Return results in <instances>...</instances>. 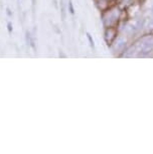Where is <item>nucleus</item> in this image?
<instances>
[{
    "label": "nucleus",
    "mask_w": 153,
    "mask_h": 154,
    "mask_svg": "<svg viewBox=\"0 0 153 154\" xmlns=\"http://www.w3.org/2000/svg\"><path fill=\"white\" fill-rule=\"evenodd\" d=\"M118 18H119V10L114 9L109 11V13L107 14V17H104V22H105V25L109 27L115 24L117 22Z\"/></svg>",
    "instance_id": "nucleus-1"
},
{
    "label": "nucleus",
    "mask_w": 153,
    "mask_h": 154,
    "mask_svg": "<svg viewBox=\"0 0 153 154\" xmlns=\"http://www.w3.org/2000/svg\"><path fill=\"white\" fill-rule=\"evenodd\" d=\"M117 37V29L115 27H112V26H109L107 27V29L105 31V40L107 42V45H112L115 39Z\"/></svg>",
    "instance_id": "nucleus-2"
},
{
    "label": "nucleus",
    "mask_w": 153,
    "mask_h": 154,
    "mask_svg": "<svg viewBox=\"0 0 153 154\" xmlns=\"http://www.w3.org/2000/svg\"><path fill=\"white\" fill-rule=\"evenodd\" d=\"M125 45H126V40L123 39V38H119L117 40V42L115 43L114 51H115V53H121V51H124Z\"/></svg>",
    "instance_id": "nucleus-3"
},
{
    "label": "nucleus",
    "mask_w": 153,
    "mask_h": 154,
    "mask_svg": "<svg viewBox=\"0 0 153 154\" xmlns=\"http://www.w3.org/2000/svg\"><path fill=\"white\" fill-rule=\"evenodd\" d=\"M25 39H26V43H27V45H29L33 49H36L35 42H34V37L31 35L29 31H26V33H25Z\"/></svg>",
    "instance_id": "nucleus-4"
},
{
    "label": "nucleus",
    "mask_w": 153,
    "mask_h": 154,
    "mask_svg": "<svg viewBox=\"0 0 153 154\" xmlns=\"http://www.w3.org/2000/svg\"><path fill=\"white\" fill-rule=\"evenodd\" d=\"M60 12H62V18L63 20L66 19V9H65V1L60 0Z\"/></svg>",
    "instance_id": "nucleus-5"
},
{
    "label": "nucleus",
    "mask_w": 153,
    "mask_h": 154,
    "mask_svg": "<svg viewBox=\"0 0 153 154\" xmlns=\"http://www.w3.org/2000/svg\"><path fill=\"white\" fill-rule=\"evenodd\" d=\"M87 37H88V39H89V42H90V45L92 46V48H95V42H94V39L92 38L91 34L89 33V32H87Z\"/></svg>",
    "instance_id": "nucleus-6"
},
{
    "label": "nucleus",
    "mask_w": 153,
    "mask_h": 154,
    "mask_svg": "<svg viewBox=\"0 0 153 154\" xmlns=\"http://www.w3.org/2000/svg\"><path fill=\"white\" fill-rule=\"evenodd\" d=\"M69 11H70V13L74 14L75 13V9H74V6H73V2H72V0H69Z\"/></svg>",
    "instance_id": "nucleus-7"
},
{
    "label": "nucleus",
    "mask_w": 153,
    "mask_h": 154,
    "mask_svg": "<svg viewBox=\"0 0 153 154\" xmlns=\"http://www.w3.org/2000/svg\"><path fill=\"white\" fill-rule=\"evenodd\" d=\"M7 29H8V32H12L13 27H12V23H11V22L7 23Z\"/></svg>",
    "instance_id": "nucleus-8"
},
{
    "label": "nucleus",
    "mask_w": 153,
    "mask_h": 154,
    "mask_svg": "<svg viewBox=\"0 0 153 154\" xmlns=\"http://www.w3.org/2000/svg\"><path fill=\"white\" fill-rule=\"evenodd\" d=\"M6 13H7V15L8 16H12V12H11V10L9 9V8H6Z\"/></svg>",
    "instance_id": "nucleus-9"
},
{
    "label": "nucleus",
    "mask_w": 153,
    "mask_h": 154,
    "mask_svg": "<svg viewBox=\"0 0 153 154\" xmlns=\"http://www.w3.org/2000/svg\"><path fill=\"white\" fill-rule=\"evenodd\" d=\"M31 2H32V5L34 6V5H35V3H36V0H31Z\"/></svg>",
    "instance_id": "nucleus-10"
},
{
    "label": "nucleus",
    "mask_w": 153,
    "mask_h": 154,
    "mask_svg": "<svg viewBox=\"0 0 153 154\" xmlns=\"http://www.w3.org/2000/svg\"><path fill=\"white\" fill-rule=\"evenodd\" d=\"M152 15H153V6H152Z\"/></svg>",
    "instance_id": "nucleus-11"
},
{
    "label": "nucleus",
    "mask_w": 153,
    "mask_h": 154,
    "mask_svg": "<svg viewBox=\"0 0 153 154\" xmlns=\"http://www.w3.org/2000/svg\"><path fill=\"white\" fill-rule=\"evenodd\" d=\"M127 1H129V0H127Z\"/></svg>",
    "instance_id": "nucleus-12"
},
{
    "label": "nucleus",
    "mask_w": 153,
    "mask_h": 154,
    "mask_svg": "<svg viewBox=\"0 0 153 154\" xmlns=\"http://www.w3.org/2000/svg\"><path fill=\"white\" fill-rule=\"evenodd\" d=\"M18 1H20V0H18Z\"/></svg>",
    "instance_id": "nucleus-13"
}]
</instances>
